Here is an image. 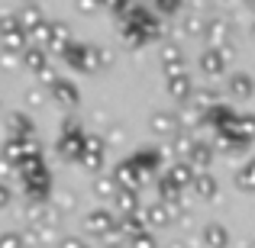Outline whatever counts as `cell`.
I'll use <instances>...</instances> for the list:
<instances>
[{
	"label": "cell",
	"instance_id": "f546056e",
	"mask_svg": "<svg viewBox=\"0 0 255 248\" xmlns=\"http://www.w3.org/2000/svg\"><path fill=\"white\" fill-rule=\"evenodd\" d=\"M117 190H120V184L113 180V174H110V177H97V180H94V193H97L100 200H113Z\"/></svg>",
	"mask_w": 255,
	"mask_h": 248
},
{
	"label": "cell",
	"instance_id": "7c38bea8",
	"mask_svg": "<svg viewBox=\"0 0 255 248\" xmlns=\"http://www.w3.org/2000/svg\"><path fill=\"white\" fill-rule=\"evenodd\" d=\"M49 97L55 100V103L68 106V110H75V106L81 103V90H78L75 81H68V78H58V81L49 87Z\"/></svg>",
	"mask_w": 255,
	"mask_h": 248
},
{
	"label": "cell",
	"instance_id": "5b68a950",
	"mask_svg": "<svg viewBox=\"0 0 255 248\" xmlns=\"http://www.w3.org/2000/svg\"><path fill=\"white\" fill-rule=\"evenodd\" d=\"M123 23L139 26V29L145 32V39H149V42H152V39H162V19H158V13H155V10H149V6L132 3L129 10H126Z\"/></svg>",
	"mask_w": 255,
	"mask_h": 248
},
{
	"label": "cell",
	"instance_id": "4dcf8cb0",
	"mask_svg": "<svg viewBox=\"0 0 255 248\" xmlns=\"http://www.w3.org/2000/svg\"><path fill=\"white\" fill-rule=\"evenodd\" d=\"M207 19H210V16H204V13H191V16L184 19L181 29L191 32V36H204V32H207Z\"/></svg>",
	"mask_w": 255,
	"mask_h": 248
},
{
	"label": "cell",
	"instance_id": "ba28073f",
	"mask_svg": "<svg viewBox=\"0 0 255 248\" xmlns=\"http://www.w3.org/2000/svg\"><path fill=\"white\" fill-rule=\"evenodd\" d=\"M149 129H152V136H158V139H174L178 129H181V116L178 113H168V110H155L149 116Z\"/></svg>",
	"mask_w": 255,
	"mask_h": 248
},
{
	"label": "cell",
	"instance_id": "ab89813d",
	"mask_svg": "<svg viewBox=\"0 0 255 248\" xmlns=\"http://www.w3.org/2000/svg\"><path fill=\"white\" fill-rule=\"evenodd\" d=\"M178 58H184V52H181V49H178L174 42L162 45V65H165V62H178Z\"/></svg>",
	"mask_w": 255,
	"mask_h": 248
},
{
	"label": "cell",
	"instance_id": "5bb4252c",
	"mask_svg": "<svg viewBox=\"0 0 255 248\" xmlns=\"http://www.w3.org/2000/svg\"><path fill=\"white\" fill-rule=\"evenodd\" d=\"M32 132H36V123H32L29 113H23V110L6 113V136H13V139H32Z\"/></svg>",
	"mask_w": 255,
	"mask_h": 248
},
{
	"label": "cell",
	"instance_id": "83f0119b",
	"mask_svg": "<svg viewBox=\"0 0 255 248\" xmlns=\"http://www.w3.org/2000/svg\"><path fill=\"white\" fill-rule=\"evenodd\" d=\"M236 187L243 193H255V158H249V162H243L239 165V171H236Z\"/></svg>",
	"mask_w": 255,
	"mask_h": 248
},
{
	"label": "cell",
	"instance_id": "e0dca14e",
	"mask_svg": "<svg viewBox=\"0 0 255 248\" xmlns=\"http://www.w3.org/2000/svg\"><path fill=\"white\" fill-rule=\"evenodd\" d=\"M226 90H230L233 100H249L255 93V81L252 75H246V71H236V75L226 78Z\"/></svg>",
	"mask_w": 255,
	"mask_h": 248
},
{
	"label": "cell",
	"instance_id": "ffe728a7",
	"mask_svg": "<svg viewBox=\"0 0 255 248\" xmlns=\"http://www.w3.org/2000/svg\"><path fill=\"white\" fill-rule=\"evenodd\" d=\"M226 62H230V58H226L220 49H204L200 52V71H204L207 78H220L226 71Z\"/></svg>",
	"mask_w": 255,
	"mask_h": 248
},
{
	"label": "cell",
	"instance_id": "3957f363",
	"mask_svg": "<svg viewBox=\"0 0 255 248\" xmlns=\"http://www.w3.org/2000/svg\"><path fill=\"white\" fill-rule=\"evenodd\" d=\"M84 229L91 232V236H100L107 242V239L120 236V216L113 210H107V206H94V210L84 216Z\"/></svg>",
	"mask_w": 255,
	"mask_h": 248
},
{
	"label": "cell",
	"instance_id": "c3c4849f",
	"mask_svg": "<svg viewBox=\"0 0 255 248\" xmlns=\"http://www.w3.org/2000/svg\"><path fill=\"white\" fill-rule=\"evenodd\" d=\"M171 248H184V242H174V245H171Z\"/></svg>",
	"mask_w": 255,
	"mask_h": 248
},
{
	"label": "cell",
	"instance_id": "681fc988",
	"mask_svg": "<svg viewBox=\"0 0 255 248\" xmlns=\"http://www.w3.org/2000/svg\"><path fill=\"white\" fill-rule=\"evenodd\" d=\"M252 36H255V23H252Z\"/></svg>",
	"mask_w": 255,
	"mask_h": 248
},
{
	"label": "cell",
	"instance_id": "8d00e7d4",
	"mask_svg": "<svg viewBox=\"0 0 255 248\" xmlns=\"http://www.w3.org/2000/svg\"><path fill=\"white\" fill-rule=\"evenodd\" d=\"M152 10H158L162 16H174L181 10V0H152Z\"/></svg>",
	"mask_w": 255,
	"mask_h": 248
},
{
	"label": "cell",
	"instance_id": "f6af8a7d",
	"mask_svg": "<svg viewBox=\"0 0 255 248\" xmlns=\"http://www.w3.org/2000/svg\"><path fill=\"white\" fill-rule=\"evenodd\" d=\"M104 248H129V242H126L123 236H113V239H107Z\"/></svg>",
	"mask_w": 255,
	"mask_h": 248
},
{
	"label": "cell",
	"instance_id": "60d3db41",
	"mask_svg": "<svg viewBox=\"0 0 255 248\" xmlns=\"http://www.w3.org/2000/svg\"><path fill=\"white\" fill-rule=\"evenodd\" d=\"M10 200H13L10 184H6V180H0V210H6V206H10Z\"/></svg>",
	"mask_w": 255,
	"mask_h": 248
},
{
	"label": "cell",
	"instance_id": "8fae6325",
	"mask_svg": "<svg viewBox=\"0 0 255 248\" xmlns=\"http://www.w3.org/2000/svg\"><path fill=\"white\" fill-rule=\"evenodd\" d=\"M113 180H117L123 190H139V187L145 184V177H142V171H139L136 165H132V158H123L117 167H113Z\"/></svg>",
	"mask_w": 255,
	"mask_h": 248
},
{
	"label": "cell",
	"instance_id": "6da1fadb",
	"mask_svg": "<svg viewBox=\"0 0 255 248\" xmlns=\"http://www.w3.org/2000/svg\"><path fill=\"white\" fill-rule=\"evenodd\" d=\"M16 174H19V180H23L26 200H32V203H45V200H49V193H52V174H49V167L42 165V158H32V162L19 165Z\"/></svg>",
	"mask_w": 255,
	"mask_h": 248
},
{
	"label": "cell",
	"instance_id": "ac0fdd59",
	"mask_svg": "<svg viewBox=\"0 0 255 248\" xmlns=\"http://www.w3.org/2000/svg\"><path fill=\"white\" fill-rule=\"evenodd\" d=\"M200 242L207 248H226L230 245V229H226L223 223H217V219H210V223L200 229Z\"/></svg>",
	"mask_w": 255,
	"mask_h": 248
},
{
	"label": "cell",
	"instance_id": "d6986e66",
	"mask_svg": "<svg viewBox=\"0 0 255 248\" xmlns=\"http://www.w3.org/2000/svg\"><path fill=\"white\" fill-rule=\"evenodd\" d=\"M75 42L71 39V29H68V23H62V19H55L52 23V36H49V45H45V52H55L58 58L65 55V49Z\"/></svg>",
	"mask_w": 255,
	"mask_h": 248
},
{
	"label": "cell",
	"instance_id": "cb8c5ba5",
	"mask_svg": "<svg viewBox=\"0 0 255 248\" xmlns=\"http://www.w3.org/2000/svg\"><path fill=\"white\" fill-rule=\"evenodd\" d=\"M191 190L197 193L200 200H217V193H220V184H217V177H213L210 171H197V177H194Z\"/></svg>",
	"mask_w": 255,
	"mask_h": 248
},
{
	"label": "cell",
	"instance_id": "f1b7e54d",
	"mask_svg": "<svg viewBox=\"0 0 255 248\" xmlns=\"http://www.w3.org/2000/svg\"><path fill=\"white\" fill-rule=\"evenodd\" d=\"M210 106H217V93H213V87H197L194 97H191V110L207 113Z\"/></svg>",
	"mask_w": 255,
	"mask_h": 248
},
{
	"label": "cell",
	"instance_id": "2e32d148",
	"mask_svg": "<svg viewBox=\"0 0 255 248\" xmlns=\"http://www.w3.org/2000/svg\"><path fill=\"white\" fill-rule=\"evenodd\" d=\"M174 216H178V213H174L171 206H165V203L142 206V219H145V226H149V229H165V226L174 223Z\"/></svg>",
	"mask_w": 255,
	"mask_h": 248
},
{
	"label": "cell",
	"instance_id": "836d02e7",
	"mask_svg": "<svg viewBox=\"0 0 255 248\" xmlns=\"http://www.w3.org/2000/svg\"><path fill=\"white\" fill-rule=\"evenodd\" d=\"M184 75H187V62H184V58L162 65V78H165V81H174V78H184Z\"/></svg>",
	"mask_w": 255,
	"mask_h": 248
},
{
	"label": "cell",
	"instance_id": "44dd1931",
	"mask_svg": "<svg viewBox=\"0 0 255 248\" xmlns=\"http://www.w3.org/2000/svg\"><path fill=\"white\" fill-rule=\"evenodd\" d=\"M113 213H117V216L142 213V206H139V190H123V187H120L117 197H113Z\"/></svg>",
	"mask_w": 255,
	"mask_h": 248
},
{
	"label": "cell",
	"instance_id": "4316f807",
	"mask_svg": "<svg viewBox=\"0 0 255 248\" xmlns=\"http://www.w3.org/2000/svg\"><path fill=\"white\" fill-rule=\"evenodd\" d=\"M149 229L142 219V213H132V216H120V236L126 239V242H132L136 236H142V232Z\"/></svg>",
	"mask_w": 255,
	"mask_h": 248
},
{
	"label": "cell",
	"instance_id": "f35d334b",
	"mask_svg": "<svg viewBox=\"0 0 255 248\" xmlns=\"http://www.w3.org/2000/svg\"><path fill=\"white\" fill-rule=\"evenodd\" d=\"M45 97H49V93H45L42 87H29V90H26V103H29L32 110H36V106H42Z\"/></svg>",
	"mask_w": 255,
	"mask_h": 248
},
{
	"label": "cell",
	"instance_id": "52a82bcc",
	"mask_svg": "<svg viewBox=\"0 0 255 248\" xmlns=\"http://www.w3.org/2000/svg\"><path fill=\"white\" fill-rule=\"evenodd\" d=\"M129 158H132V165L142 171L145 184H149V180H158V174H162V171H158V167H162V152H158V149H152V145H149V149H136Z\"/></svg>",
	"mask_w": 255,
	"mask_h": 248
},
{
	"label": "cell",
	"instance_id": "ee69618b",
	"mask_svg": "<svg viewBox=\"0 0 255 248\" xmlns=\"http://www.w3.org/2000/svg\"><path fill=\"white\" fill-rule=\"evenodd\" d=\"M0 68H16V55H13V52H0Z\"/></svg>",
	"mask_w": 255,
	"mask_h": 248
},
{
	"label": "cell",
	"instance_id": "7a4b0ae2",
	"mask_svg": "<svg viewBox=\"0 0 255 248\" xmlns=\"http://www.w3.org/2000/svg\"><path fill=\"white\" fill-rule=\"evenodd\" d=\"M84 142H87V132L81 129V123H78L75 116H68L62 123V132H58V155L65 158V162H78L81 165V155H84Z\"/></svg>",
	"mask_w": 255,
	"mask_h": 248
},
{
	"label": "cell",
	"instance_id": "74e56055",
	"mask_svg": "<svg viewBox=\"0 0 255 248\" xmlns=\"http://www.w3.org/2000/svg\"><path fill=\"white\" fill-rule=\"evenodd\" d=\"M129 248H158V239L152 236V229H145L142 236H136V239L129 242Z\"/></svg>",
	"mask_w": 255,
	"mask_h": 248
},
{
	"label": "cell",
	"instance_id": "30bf717a",
	"mask_svg": "<svg viewBox=\"0 0 255 248\" xmlns=\"http://www.w3.org/2000/svg\"><path fill=\"white\" fill-rule=\"evenodd\" d=\"M223 136L236 139L239 145H252V142H255V113H236L233 126L223 132Z\"/></svg>",
	"mask_w": 255,
	"mask_h": 248
},
{
	"label": "cell",
	"instance_id": "bcb514c9",
	"mask_svg": "<svg viewBox=\"0 0 255 248\" xmlns=\"http://www.w3.org/2000/svg\"><path fill=\"white\" fill-rule=\"evenodd\" d=\"M55 197H58V193H55ZM58 203H62L58 210H71V206H75V197H71V193H62V197H58ZM58 210H55V213H58Z\"/></svg>",
	"mask_w": 255,
	"mask_h": 248
},
{
	"label": "cell",
	"instance_id": "d4e9b609",
	"mask_svg": "<svg viewBox=\"0 0 255 248\" xmlns=\"http://www.w3.org/2000/svg\"><path fill=\"white\" fill-rule=\"evenodd\" d=\"M165 174H168L174 184L184 190V187H191V184H194V177H197V167H194L191 162H181V158H178L174 165H168V171H165Z\"/></svg>",
	"mask_w": 255,
	"mask_h": 248
},
{
	"label": "cell",
	"instance_id": "b9f144b4",
	"mask_svg": "<svg viewBox=\"0 0 255 248\" xmlns=\"http://www.w3.org/2000/svg\"><path fill=\"white\" fill-rule=\"evenodd\" d=\"M58 248H91V245H87V242H81L78 236H65L62 242H58Z\"/></svg>",
	"mask_w": 255,
	"mask_h": 248
},
{
	"label": "cell",
	"instance_id": "603a6c76",
	"mask_svg": "<svg viewBox=\"0 0 255 248\" xmlns=\"http://www.w3.org/2000/svg\"><path fill=\"white\" fill-rule=\"evenodd\" d=\"M213 158H217V149H213L210 142H204V139H197V145H194V152L187 155V162H191L197 171H210Z\"/></svg>",
	"mask_w": 255,
	"mask_h": 248
},
{
	"label": "cell",
	"instance_id": "7dc6e473",
	"mask_svg": "<svg viewBox=\"0 0 255 248\" xmlns=\"http://www.w3.org/2000/svg\"><path fill=\"white\" fill-rule=\"evenodd\" d=\"M13 171H16V167H13V165H10V162H6V158H3V155H0V177H3V180H6V177H10V174H13Z\"/></svg>",
	"mask_w": 255,
	"mask_h": 248
},
{
	"label": "cell",
	"instance_id": "1f68e13d",
	"mask_svg": "<svg viewBox=\"0 0 255 248\" xmlns=\"http://www.w3.org/2000/svg\"><path fill=\"white\" fill-rule=\"evenodd\" d=\"M123 42L129 45V49H139V45H145L149 39H145V32L139 29V26H129V23H123Z\"/></svg>",
	"mask_w": 255,
	"mask_h": 248
},
{
	"label": "cell",
	"instance_id": "d590c367",
	"mask_svg": "<svg viewBox=\"0 0 255 248\" xmlns=\"http://www.w3.org/2000/svg\"><path fill=\"white\" fill-rule=\"evenodd\" d=\"M0 248H26L23 232H0Z\"/></svg>",
	"mask_w": 255,
	"mask_h": 248
},
{
	"label": "cell",
	"instance_id": "d6a6232c",
	"mask_svg": "<svg viewBox=\"0 0 255 248\" xmlns=\"http://www.w3.org/2000/svg\"><path fill=\"white\" fill-rule=\"evenodd\" d=\"M10 32H26L23 23H19V13H3L0 16V39L10 36Z\"/></svg>",
	"mask_w": 255,
	"mask_h": 248
},
{
	"label": "cell",
	"instance_id": "9c48e42d",
	"mask_svg": "<svg viewBox=\"0 0 255 248\" xmlns=\"http://www.w3.org/2000/svg\"><path fill=\"white\" fill-rule=\"evenodd\" d=\"M155 193H158V203H165V206H171L174 213H181V200H184V190H181L178 184L168 177V174H158V180H155Z\"/></svg>",
	"mask_w": 255,
	"mask_h": 248
},
{
	"label": "cell",
	"instance_id": "7402d4cb",
	"mask_svg": "<svg viewBox=\"0 0 255 248\" xmlns=\"http://www.w3.org/2000/svg\"><path fill=\"white\" fill-rule=\"evenodd\" d=\"M19 23H23L26 36L32 39V32H39V29H42L45 23H49V19L42 16V6H39V3H26L23 10H19Z\"/></svg>",
	"mask_w": 255,
	"mask_h": 248
},
{
	"label": "cell",
	"instance_id": "484cf974",
	"mask_svg": "<svg viewBox=\"0 0 255 248\" xmlns=\"http://www.w3.org/2000/svg\"><path fill=\"white\" fill-rule=\"evenodd\" d=\"M168 84V93H171V100H178V103H191V97H194V81H191V75H184V78H174V81H165Z\"/></svg>",
	"mask_w": 255,
	"mask_h": 248
},
{
	"label": "cell",
	"instance_id": "4fadbf2b",
	"mask_svg": "<svg viewBox=\"0 0 255 248\" xmlns=\"http://www.w3.org/2000/svg\"><path fill=\"white\" fill-rule=\"evenodd\" d=\"M233 119H236V110L230 103H217L204 113V126H210L213 132H226L233 126Z\"/></svg>",
	"mask_w": 255,
	"mask_h": 248
},
{
	"label": "cell",
	"instance_id": "8992f818",
	"mask_svg": "<svg viewBox=\"0 0 255 248\" xmlns=\"http://www.w3.org/2000/svg\"><path fill=\"white\" fill-rule=\"evenodd\" d=\"M204 39L210 42V49H220L226 58H233V26H230L226 16H210L207 19Z\"/></svg>",
	"mask_w": 255,
	"mask_h": 248
},
{
	"label": "cell",
	"instance_id": "7bdbcfd3",
	"mask_svg": "<svg viewBox=\"0 0 255 248\" xmlns=\"http://www.w3.org/2000/svg\"><path fill=\"white\" fill-rule=\"evenodd\" d=\"M75 6H78V13H94L100 6V0H75Z\"/></svg>",
	"mask_w": 255,
	"mask_h": 248
},
{
	"label": "cell",
	"instance_id": "e575fe53",
	"mask_svg": "<svg viewBox=\"0 0 255 248\" xmlns=\"http://www.w3.org/2000/svg\"><path fill=\"white\" fill-rule=\"evenodd\" d=\"M197 126H204V113H197V110L187 106V110L181 113V129H197Z\"/></svg>",
	"mask_w": 255,
	"mask_h": 248
},
{
	"label": "cell",
	"instance_id": "9a60e30c",
	"mask_svg": "<svg viewBox=\"0 0 255 248\" xmlns=\"http://www.w3.org/2000/svg\"><path fill=\"white\" fill-rule=\"evenodd\" d=\"M104 155H107V142L94 132H87V142H84V155H81V165L87 171H97L104 165Z\"/></svg>",
	"mask_w": 255,
	"mask_h": 248
},
{
	"label": "cell",
	"instance_id": "277c9868",
	"mask_svg": "<svg viewBox=\"0 0 255 248\" xmlns=\"http://www.w3.org/2000/svg\"><path fill=\"white\" fill-rule=\"evenodd\" d=\"M0 155H3L13 167H19V165L32 162V158H42V149H39L36 139H13V136H6Z\"/></svg>",
	"mask_w": 255,
	"mask_h": 248
}]
</instances>
